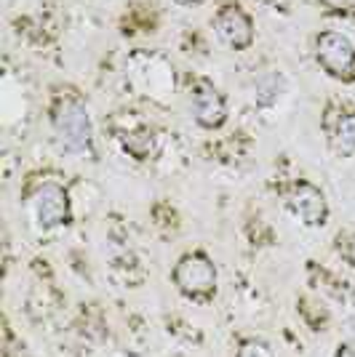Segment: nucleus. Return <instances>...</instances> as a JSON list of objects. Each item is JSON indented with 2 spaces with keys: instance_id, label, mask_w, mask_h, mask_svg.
Listing matches in <instances>:
<instances>
[{
  "instance_id": "f257e3e1",
  "label": "nucleus",
  "mask_w": 355,
  "mask_h": 357,
  "mask_svg": "<svg viewBox=\"0 0 355 357\" xmlns=\"http://www.w3.org/2000/svg\"><path fill=\"white\" fill-rule=\"evenodd\" d=\"M51 123H54L59 144L67 152L94 158V126H91L89 109L78 96H73V93L59 96L54 105Z\"/></svg>"
},
{
  "instance_id": "f03ea898",
  "label": "nucleus",
  "mask_w": 355,
  "mask_h": 357,
  "mask_svg": "<svg viewBox=\"0 0 355 357\" xmlns=\"http://www.w3.org/2000/svg\"><path fill=\"white\" fill-rule=\"evenodd\" d=\"M174 285L182 296H187L190 301L206 304L217 296V285H219V275L214 261L206 253L190 251L184 253L174 267Z\"/></svg>"
},
{
  "instance_id": "7ed1b4c3",
  "label": "nucleus",
  "mask_w": 355,
  "mask_h": 357,
  "mask_svg": "<svg viewBox=\"0 0 355 357\" xmlns=\"http://www.w3.org/2000/svg\"><path fill=\"white\" fill-rule=\"evenodd\" d=\"M315 56L326 73L342 83H355V45L342 32H321L315 40Z\"/></svg>"
},
{
  "instance_id": "20e7f679",
  "label": "nucleus",
  "mask_w": 355,
  "mask_h": 357,
  "mask_svg": "<svg viewBox=\"0 0 355 357\" xmlns=\"http://www.w3.org/2000/svg\"><path fill=\"white\" fill-rule=\"evenodd\" d=\"M32 216L41 229H54L61 224H70V195L57 181H43L30 197Z\"/></svg>"
},
{
  "instance_id": "39448f33",
  "label": "nucleus",
  "mask_w": 355,
  "mask_h": 357,
  "mask_svg": "<svg viewBox=\"0 0 355 357\" xmlns=\"http://www.w3.org/2000/svg\"><path fill=\"white\" fill-rule=\"evenodd\" d=\"M286 206L299 222L307 224V227H324L326 219H328L326 195L310 181H296L286 195Z\"/></svg>"
},
{
  "instance_id": "423d86ee",
  "label": "nucleus",
  "mask_w": 355,
  "mask_h": 357,
  "mask_svg": "<svg viewBox=\"0 0 355 357\" xmlns=\"http://www.w3.org/2000/svg\"><path fill=\"white\" fill-rule=\"evenodd\" d=\"M214 30L219 35L224 45H230L233 51H243L254 43V22L238 6H224L214 19Z\"/></svg>"
},
{
  "instance_id": "0eeeda50",
  "label": "nucleus",
  "mask_w": 355,
  "mask_h": 357,
  "mask_svg": "<svg viewBox=\"0 0 355 357\" xmlns=\"http://www.w3.org/2000/svg\"><path fill=\"white\" fill-rule=\"evenodd\" d=\"M193 115L201 128H222L227 120V105L219 89L208 80H195L193 86Z\"/></svg>"
},
{
  "instance_id": "6e6552de",
  "label": "nucleus",
  "mask_w": 355,
  "mask_h": 357,
  "mask_svg": "<svg viewBox=\"0 0 355 357\" xmlns=\"http://www.w3.org/2000/svg\"><path fill=\"white\" fill-rule=\"evenodd\" d=\"M331 147L342 158H353L355 155V112H347L337 120V128L331 136Z\"/></svg>"
},
{
  "instance_id": "1a4fd4ad",
  "label": "nucleus",
  "mask_w": 355,
  "mask_h": 357,
  "mask_svg": "<svg viewBox=\"0 0 355 357\" xmlns=\"http://www.w3.org/2000/svg\"><path fill=\"white\" fill-rule=\"evenodd\" d=\"M238 357H275V352L262 339H246V342H240Z\"/></svg>"
},
{
  "instance_id": "9d476101",
  "label": "nucleus",
  "mask_w": 355,
  "mask_h": 357,
  "mask_svg": "<svg viewBox=\"0 0 355 357\" xmlns=\"http://www.w3.org/2000/svg\"><path fill=\"white\" fill-rule=\"evenodd\" d=\"M334 248H337V253H340L350 267H355V232H342V235H337Z\"/></svg>"
},
{
  "instance_id": "9b49d317",
  "label": "nucleus",
  "mask_w": 355,
  "mask_h": 357,
  "mask_svg": "<svg viewBox=\"0 0 355 357\" xmlns=\"http://www.w3.org/2000/svg\"><path fill=\"white\" fill-rule=\"evenodd\" d=\"M328 11H337V14H347L355 6V0H321Z\"/></svg>"
},
{
  "instance_id": "f8f14e48",
  "label": "nucleus",
  "mask_w": 355,
  "mask_h": 357,
  "mask_svg": "<svg viewBox=\"0 0 355 357\" xmlns=\"http://www.w3.org/2000/svg\"><path fill=\"white\" fill-rule=\"evenodd\" d=\"M334 357H355V342H342Z\"/></svg>"
},
{
  "instance_id": "ddd939ff",
  "label": "nucleus",
  "mask_w": 355,
  "mask_h": 357,
  "mask_svg": "<svg viewBox=\"0 0 355 357\" xmlns=\"http://www.w3.org/2000/svg\"><path fill=\"white\" fill-rule=\"evenodd\" d=\"M171 3H177V6H190V3H195V0H171Z\"/></svg>"
}]
</instances>
